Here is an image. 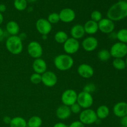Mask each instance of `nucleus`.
Returning <instances> with one entry per match:
<instances>
[{"instance_id": "nucleus-11", "label": "nucleus", "mask_w": 127, "mask_h": 127, "mask_svg": "<svg viewBox=\"0 0 127 127\" xmlns=\"http://www.w3.org/2000/svg\"><path fill=\"white\" fill-rule=\"evenodd\" d=\"M35 27L38 33L42 35L49 34L52 29V25L46 19L41 18L37 21L35 23Z\"/></svg>"}, {"instance_id": "nucleus-42", "label": "nucleus", "mask_w": 127, "mask_h": 127, "mask_svg": "<svg viewBox=\"0 0 127 127\" xmlns=\"http://www.w3.org/2000/svg\"><path fill=\"white\" fill-rule=\"evenodd\" d=\"M3 21H4V16L3 15H2V14L0 12V26L2 24Z\"/></svg>"}, {"instance_id": "nucleus-35", "label": "nucleus", "mask_w": 127, "mask_h": 127, "mask_svg": "<svg viewBox=\"0 0 127 127\" xmlns=\"http://www.w3.org/2000/svg\"><path fill=\"white\" fill-rule=\"evenodd\" d=\"M68 127H85V126L79 120V121H74L72 122Z\"/></svg>"}, {"instance_id": "nucleus-18", "label": "nucleus", "mask_w": 127, "mask_h": 127, "mask_svg": "<svg viewBox=\"0 0 127 127\" xmlns=\"http://www.w3.org/2000/svg\"><path fill=\"white\" fill-rule=\"evenodd\" d=\"M70 107L64 105H62L57 108L56 110V116L60 120H64L70 117L71 115Z\"/></svg>"}, {"instance_id": "nucleus-45", "label": "nucleus", "mask_w": 127, "mask_h": 127, "mask_svg": "<svg viewBox=\"0 0 127 127\" xmlns=\"http://www.w3.org/2000/svg\"><path fill=\"white\" fill-rule=\"evenodd\" d=\"M125 63H126V68H127V56L126 57V59H125Z\"/></svg>"}, {"instance_id": "nucleus-26", "label": "nucleus", "mask_w": 127, "mask_h": 127, "mask_svg": "<svg viewBox=\"0 0 127 127\" xmlns=\"http://www.w3.org/2000/svg\"><path fill=\"white\" fill-rule=\"evenodd\" d=\"M112 65L117 70H124L126 68L125 61L123 58H114L112 62Z\"/></svg>"}, {"instance_id": "nucleus-19", "label": "nucleus", "mask_w": 127, "mask_h": 127, "mask_svg": "<svg viewBox=\"0 0 127 127\" xmlns=\"http://www.w3.org/2000/svg\"><path fill=\"white\" fill-rule=\"evenodd\" d=\"M85 33L83 26L79 24L74 25L70 30V34L71 37L76 40L83 38Z\"/></svg>"}, {"instance_id": "nucleus-9", "label": "nucleus", "mask_w": 127, "mask_h": 127, "mask_svg": "<svg viewBox=\"0 0 127 127\" xmlns=\"http://www.w3.org/2000/svg\"><path fill=\"white\" fill-rule=\"evenodd\" d=\"M27 52L30 57L34 59L41 58L43 55V48L39 42L32 41L27 45Z\"/></svg>"}, {"instance_id": "nucleus-25", "label": "nucleus", "mask_w": 127, "mask_h": 127, "mask_svg": "<svg viewBox=\"0 0 127 127\" xmlns=\"http://www.w3.org/2000/svg\"><path fill=\"white\" fill-rule=\"evenodd\" d=\"M42 119L38 116H32L27 122V127H41L42 125Z\"/></svg>"}, {"instance_id": "nucleus-29", "label": "nucleus", "mask_w": 127, "mask_h": 127, "mask_svg": "<svg viewBox=\"0 0 127 127\" xmlns=\"http://www.w3.org/2000/svg\"><path fill=\"white\" fill-rule=\"evenodd\" d=\"M27 1L26 0H14V6L19 11H22L27 7Z\"/></svg>"}, {"instance_id": "nucleus-4", "label": "nucleus", "mask_w": 127, "mask_h": 127, "mask_svg": "<svg viewBox=\"0 0 127 127\" xmlns=\"http://www.w3.org/2000/svg\"><path fill=\"white\" fill-rule=\"evenodd\" d=\"M79 117V121L84 125L95 124L98 119L95 110L90 108L84 109L83 111L81 112Z\"/></svg>"}, {"instance_id": "nucleus-44", "label": "nucleus", "mask_w": 127, "mask_h": 127, "mask_svg": "<svg viewBox=\"0 0 127 127\" xmlns=\"http://www.w3.org/2000/svg\"><path fill=\"white\" fill-rule=\"evenodd\" d=\"M27 1V2H35L37 0H26Z\"/></svg>"}, {"instance_id": "nucleus-38", "label": "nucleus", "mask_w": 127, "mask_h": 127, "mask_svg": "<svg viewBox=\"0 0 127 127\" xmlns=\"http://www.w3.org/2000/svg\"><path fill=\"white\" fill-rule=\"evenodd\" d=\"M53 127H68L65 124L62 122H58L55 124Z\"/></svg>"}, {"instance_id": "nucleus-33", "label": "nucleus", "mask_w": 127, "mask_h": 127, "mask_svg": "<svg viewBox=\"0 0 127 127\" xmlns=\"http://www.w3.org/2000/svg\"><path fill=\"white\" fill-rule=\"evenodd\" d=\"M70 110L71 113L74 114H80V112H81V109L80 105L78 104V103H75V104H73L72 105H71L70 107Z\"/></svg>"}, {"instance_id": "nucleus-28", "label": "nucleus", "mask_w": 127, "mask_h": 127, "mask_svg": "<svg viewBox=\"0 0 127 127\" xmlns=\"http://www.w3.org/2000/svg\"><path fill=\"white\" fill-rule=\"evenodd\" d=\"M97 57L101 62H107L109 60L111 57L109 50L107 49H102L99 51L97 53Z\"/></svg>"}, {"instance_id": "nucleus-34", "label": "nucleus", "mask_w": 127, "mask_h": 127, "mask_svg": "<svg viewBox=\"0 0 127 127\" xmlns=\"http://www.w3.org/2000/svg\"><path fill=\"white\" fill-rule=\"evenodd\" d=\"M95 90V86L94 85L93 83H89V84H86V85L84 86L83 91L87 92V93H90V94H91V93L94 92Z\"/></svg>"}, {"instance_id": "nucleus-8", "label": "nucleus", "mask_w": 127, "mask_h": 127, "mask_svg": "<svg viewBox=\"0 0 127 127\" xmlns=\"http://www.w3.org/2000/svg\"><path fill=\"white\" fill-rule=\"evenodd\" d=\"M80 48V43L78 40L72 37L68 38L67 40L63 43V49L66 54L69 55L75 54L78 52Z\"/></svg>"}, {"instance_id": "nucleus-21", "label": "nucleus", "mask_w": 127, "mask_h": 127, "mask_svg": "<svg viewBox=\"0 0 127 127\" xmlns=\"http://www.w3.org/2000/svg\"><path fill=\"white\" fill-rule=\"evenodd\" d=\"M6 30L7 33L10 35H18L20 31V27L17 22L10 21L6 24Z\"/></svg>"}, {"instance_id": "nucleus-40", "label": "nucleus", "mask_w": 127, "mask_h": 127, "mask_svg": "<svg viewBox=\"0 0 127 127\" xmlns=\"http://www.w3.org/2000/svg\"><path fill=\"white\" fill-rule=\"evenodd\" d=\"M18 36L19 37V38H21L22 41L24 40L26 38V37H27V35H26V33H21V34Z\"/></svg>"}, {"instance_id": "nucleus-7", "label": "nucleus", "mask_w": 127, "mask_h": 127, "mask_svg": "<svg viewBox=\"0 0 127 127\" xmlns=\"http://www.w3.org/2000/svg\"><path fill=\"white\" fill-rule=\"evenodd\" d=\"M78 93L72 89H68L64 91L61 96V100L63 105L70 107L77 102Z\"/></svg>"}, {"instance_id": "nucleus-1", "label": "nucleus", "mask_w": 127, "mask_h": 127, "mask_svg": "<svg viewBox=\"0 0 127 127\" xmlns=\"http://www.w3.org/2000/svg\"><path fill=\"white\" fill-rule=\"evenodd\" d=\"M107 17L114 22L122 21L127 17V1L121 0L114 4L108 9Z\"/></svg>"}, {"instance_id": "nucleus-36", "label": "nucleus", "mask_w": 127, "mask_h": 127, "mask_svg": "<svg viewBox=\"0 0 127 127\" xmlns=\"http://www.w3.org/2000/svg\"><path fill=\"white\" fill-rule=\"evenodd\" d=\"M120 124H121L122 126L127 127V115L121 118V119H120Z\"/></svg>"}, {"instance_id": "nucleus-14", "label": "nucleus", "mask_w": 127, "mask_h": 127, "mask_svg": "<svg viewBox=\"0 0 127 127\" xmlns=\"http://www.w3.org/2000/svg\"><path fill=\"white\" fill-rule=\"evenodd\" d=\"M60 21L64 23H70L76 18V13L73 9L71 8H64L59 12Z\"/></svg>"}, {"instance_id": "nucleus-39", "label": "nucleus", "mask_w": 127, "mask_h": 127, "mask_svg": "<svg viewBox=\"0 0 127 127\" xmlns=\"http://www.w3.org/2000/svg\"><path fill=\"white\" fill-rule=\"evenodd\" d=\"M6 11V5L4 4H0V12L2 13V12H5Z\"/></svg>"}, {"instance_id": "nucleus-46", "label": "nucleus", "mask_w": 127, "mask_h": 127, "mask_svg": "<svg viewBox=\"0 0 127 127\" xmlns=\"http://www.w3.org/2000/svg\"><path fill=\"white\" fill-rule=\"evenodd\" d=\"M124 127V126H122V125H121V126H120V127Z\"/></svg>"}, {"instance_id": "nucleus-17", "label": "nucleus", "mask_w": 127, "mask_h": 127, "mask_svg": "<svg viewBox=\"0 0 127 127\" xmlns=\"http://www.w3.org/2000/svg\"><path fill=\"white\" fill-rule=\"evenodd\" d=\"M32 68L35 73L42 74L47 71V63L44 60L41 58L35 59L32 63Z\"/></svg>"}, {"instance_id": "nucleus-41", "label": "nucleus", "mask_w": 127, "mask_h": 127, "mask_svg": "<svg viewBox=\"0 0 127 127\" xmlns=\"http://www.w3.org/2000/svg\"><path fill=\"white\" fill-rule=\"evenodd\" d=\"M4 35V32L3 29L0 27V39L2 38H3Z\"/></svg>"}, {"instance_id": "nucleus-31", "label": "nucleus", "mask_w": 127, "mask_h": 127, "mask_svg": "<svg viewBox=\"0 0 127 127\" xmlns=\"http://www.w3.org/2000/svg\"><path fill=\"white\" fill-rule=\"evenodd\" d=\"M102 19V14L100 11H97V10L93 11L91 14V20L94 21V22L98 23Z\"/></svg>"}, {"instance_id": "nucleus-23", "label": "nucleus", "mask_w": 127, "mask_h": 127, "mask_svg": "<svg viewBox=\"0 0 127 127\" xmlns=\"http://www.w3.org/2000/svg\"><path fill=\"white\" fill-rule=\"evenodd\" d=\"M10 127H27V121L22 117L12 118L9 124Z\"/></svg>"}, {"instance_id": "nucleus-30", "label": "nucleus", "mask_w": 127, "mask_h": 127, "mask_svg": "<svg viewBox=\"0 0 127 127\" xmlns=\"http://www.w3.org/2000/svg\"><path fill=\"white\" fill-rule=\"evenodd\" d=\"M47 19L52 25L55 24H57L60 21L59 14L57 13V12H52V13L50 14Z\"/></svg>"}, {"instance_id": "nucleus-10", "label": "nucleus", "mask_w": 127, "mask_h": 127, "mask_svg": "<svg viewBox=\"0 0 127 127\" xmlns=\"http://www.w3.org/2000/svg\"><path fill=\"white\" fill-rule=\"evenodd\" d=\"M99 31L105 34H110L115 29V24L114 21L107 18H102L98 22Z\"/></svg>"}, {"instance_id": "nucleus-43", "label": "nucleus", "mask_w": 127, "mask_h": 127, "mask_svg": "<svg viewBox=\"0 0 127 127\" xmlns=\"http://www.w3.org/2000/svg\"><path fill=\"white\" fill-rule=\"evenodd\" d=\"M47 37H48L47 35H42V38L43 40H47Z\"/></svg>"}, {"instance_id": "nucleus-24", "label": "nucleus", "mask_w": 127, "mask_h": 127, "mask_svg": "<svg viewBox=\"0 0 127 127\" xmlns=\"http://www.w3.org/2000/svg\"><path fill=\"white\" fill-rule=\"evenodd\" d=\"M68 38L69 37H68V33L63 31H58L56 32L54 35V39L55 42L60 44H63Z\"/></svg>"}, {"instance_id": "nucleus-3", "label": "nucleus", "mask_w": 127, "mask_h": 127, "mask_svg": "<svg viewBox=\"0 0 127 127\" xmlns=\"http://www.w3.org/2000/svg\"><path fill=\"white\" fill-rule=\"evenodd\" d=\"M6 48L11 54L17 55L23 50L22 40L18 35H11L6 40Z\"/></svg>"}, {"instance_id": "nucleus-5", "label": "nucleus", "mask_w": 127, "mask_h": 127, "mask_svg": "<svg viewBox=\"0 0 127 127\" xmlns=\"http://www.w3.org/2000/svg\"><path fill=\"white\" fill-rule=\"evenodd\" d=\"M111 57L124 58L127 56V44L118 42L112 45L109 50Z\"/></svg>"}, {"instance_id": "nucleus-20", "label": "nucleus", "mask_w": 127, "mask_h": 127, "mask_svg": "<svg viewBox=\"0 0 127 127\" xmlns=\"http://www.w3.org/2000/svg\"><path fill=\"white\" fill-rule=\"evenodd\" d=\"M83 27H84L85 33L90 35L95 34L99 31L98 23L92 21V20H89L87 21L84 24Z\"/></svg>"}, {"instance_id": "nucleus-15", "label": "nucleus", "mask_w": 127, "mask_h": 127, "mask_svg": "<svg viewBox=\"0 0 127 127\" xmlns=\"http://www.w3.org/2000/svg\"><path fill=\"white\" fill-rule=\"evenodd\" d=\"M78 74L84 79H88L93 76L94 70L93 67L87 63H83L78 66L77 69Z\"/></svg>"}, {"instance_id": "nucleus-6", "label": "nucleus", "mask_w": 127, "mask_h": 127, "mask_svg": "<svg viewBox=\"0 0 127 127\" xmlns=\"http://www.w3.org/2000/svg\"><path fill=\"white\" fill-rule=\"evenodd\" d=\"M77 103L82 109H89L94 103V99L91 94L83 91L78 94Z\"/></svg>"}, {"instance_id": "nucleus-22", "label": "nucleus", "mask_w": 127, "mask_h": 127, "mask_svg": "<svg viewBox=\"0 0 127 127\" xmlns=\"http://www.w3.org/2000/svg\"><path fill=\"white\" fill-rule=\"evenodd\" d=\"M95 113L98 119L100 120H104L110 114V109L107 105H102L97 109Z\"/></svg>"}, {"instance_id": "nucleus-32", "label": "nucleus", "mask_w": 127, "mask_h": 127, "mask_svg": "<svg viewBox=\"0 0 127 127\" xmlns=\"http://www.w3.org/2000/svg\"><path fill=\"white\" fill-rule=\"evenodd\" d=\"M30 81L33 84H38L42 83V74L33 73L30 77Z\"/></svg>"}, {"instance_id": "nucleus-47", "label": "nucleus", "mask_w": 127, "mask_h": 127, "mask_svg": "<svg viewBox=\"0 0 127 127\" xmlns=\"http://www.w3.org/2000/svg\"><path fill=\"white\" fill-rule=\"evenodd\" d=\"M123 1H127V0H123Z\"/></svg>"}, {"instance_id": "nucleus-16", "label": "nucleus", "mask_w": 127, "mask_h": 127, "mask_svg": "<svg viewBox=\"0 0 127 127\" xmlns=\"http://www.w3.org/2000/svg\"><path fill=\"white\" fill-rule=\"evenodd\" d=\"M113 113L116 117L122 118L127 115V102H119L115 104L113 107Z\"/></svg>"}, {"instance_id": "nucleus-37", "label": "nucleus", "mask_w": 127, "mask_h": 127, "mask_svg": "<svg viewBox=\"0 0 127 127\" xmlns=\"http://www.w3.org/2000/svg\"><path fill=\"white\" fill-rule=\"evenodd\" d=\"M11 118L9 116H5L3 117V122L5 124H7L9 125L10 122H11Z\"/></svg>"}, {"instance_id": "nucleus-27", "label": "nucleus", "mask_w": 127, "mask_h": 127, "mask_svg": "<svg viewBox=\"0 0 127 127\" xmlns=\"http://www.w3.org/2000/svg\"><path fill=\"white\" fill-rule=\"evenodd\" d=\"M117 39L119 42L127 44V29H121L117 32Z\"/></svg>"}, {"instance_id": "nucleus-12", "label": "nucleus", "mask_w": 127, "mask_h": 127, "mask_svg": "<svg viewBox=\"0 0 127 127\" xmlns=\"http://www.w3.org/2000/svg\"><path fill=\"white\" fill-rule=\"evenodd\" d=\"M58 82L57 76L52 71H46L42 74V83L48 88L55 86Z\"/></svg>"}, {"instance_id": "nucleus-13", "label": "nucleus", "mask_w": 127, "mask_h": 127, "mask_svg": "<svg viewBox=\"0 0 127 127\" xmlns=\"http://www.w3.org/2000/svg\"><path fill=\"white\" fill-rule=\"evenodd\" d=\"M81 45L86 52H91L97 49L99 45V42L95 37L90 35L83 40Z\"/></svg>"}, {"instance_id": "nucleus-2", "label": "nucleus", "mask_w": 127, "mask_h": 127, "mask_svg": "<svg viewBox=\"0 0 127 127\" xmlns=\"http://www.w3.org/2000/svg\"><path fill=\"white\" fill-rule=\"evenodd\" d=\"M54 65L57 69L62 71H66L73 67L74 60L68 54H60L54 58Z\"/></svg>"}]
</instances>
